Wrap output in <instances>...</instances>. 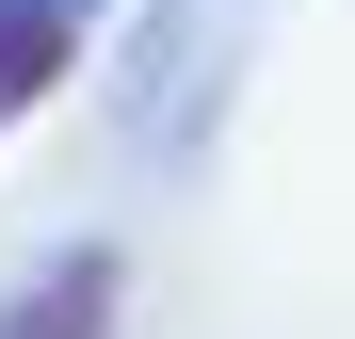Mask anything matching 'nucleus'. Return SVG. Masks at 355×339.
<instances>
[{
	"mask_svg": "<svg viewBox=\"0 0 355 339\" xmlns=\"http://www.w3.org/2000/svg\"><path fill=\"white\" fill-rule=\"evenodd\" d=\"M97 33H113V0H0V130H33L97 65Z\"/></svg>",
	"mask_w": 355,
	"mask_h": 339,
	"instance_id": "1",
	"label": "nucleus"
},
{
	"mask_svg": "<svg viewBox=\"0 0 355 339\" xmlns=\"http://www.w3.org/2000/svg\"><path fill=\"white\" fill-rule=\"evenodd\" d=\"M130 323V243H65L0 291V339H113Z\"/></svg>",
	"mask_w": 355,
	"mask_h": 339,
	"instance_id": "2",
	"label": "nucleus"
}]
</instances>
